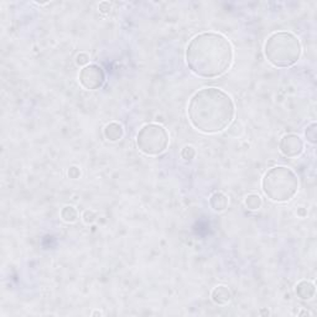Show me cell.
I'll use <instances>...</instances> for the list:
<instances>
[{
	"mask_svg": "<svg viewBox=\"0 0 317 317\" xmlns=\"http://www.w3.org/2000/svg\"><path fill=\"white\" fill-rule=\"evenodd\" d=\"M124 135V129L123 126L119 123L116 122H112L104 128V136L109 142H118L123 138Z\"/></svg>",
	"mask_w": 317,
	"mask_h": 317,
	"instance_id": "cell-10",
	"label": "cell"
},
{
	"mask_svg": "<svg viewBox=\"0 0 317 317\" xmlns=\"http://www.w3.org/2000/svg\"><path fill=\"white\" fill-rule=\"evenodd\" d=\"M305 136H306V139H308V142H310L311 144H316V142H317L316 123H311L310 126H308V128H306Z\"/></svg>",
	"mask_w": 317,
	"mask_h": 317,
	"instance_id": "cell-14",
	"label": "cell"
},
{
	"mask_svg": "<svg viewBox=\"0 0 317 317\" xmlns=\"http://www.w3.org/2000/svg\"><path fill=\"white\" fill-rule=\"evenodd\" d=\"M187 114L194 129L204 134H216L230 126L236 116V106L224 90L202 88L190 100Z\"/></svg>",
	"mask_w": 317,
	"mask_h": 317,
	"instance_id": "cell-2",
	"label": "cell"
},
{
	"mask_svg": "<svg viewBox=\"0 0 317 317\" xmlns=\"http://www.w3.org/2000/svg\"><path fill=\"white\" fill-rule=\"evenodd\" d=\"M170 136L162 126L146 124L140 129L136 135L138 149L148 156H158L162 154L168 146Z\"/></svg>",
	"mask_w": 317,
	"mask_h": 317,
	"instance_id": "cell-5",
	"label": "cell"
},
{
	"mask_svg": "<svg viewBox=\"0 0 317 317\" xmlns=\"http://www.w3.org/2000/svg\"><path fill=\"white\" fill-rule=\"evenodd\" d=\"M244 204H246V208L248 210H250V211H256V210L260 208L263 201H262V197L259 196V194H250L246 197V201H244Z\"/></svg>",
	"mask_w": 317,
	"mask_h": 317,
	"instance_id": "cell-12",
	"label": "cell"
},
{
	"mask_svg": "<svg viewBox=\"0 0 317 317\" xmlns=\"http://www.w3.org/2000/svg\"><path fill=\"white\" fill-rule=\"evenodd\" d=\"M194 155H196V152H194V149L192 146H185L182 149V152H181V156H182V158H185V160H191V158H194Z\"/></svg>",
	"mask_w": 317,
	"mask_h": 317,
	"instance_id": "cell-15",
	"label": "cell"
},
{
	"mask_svg": "<svg viewBox=\"0 0 317 317\" xmlns=\"http://www.w3.org/2000/svg\"><path fill=\"white\" fill-rule=\"evenodd\" d=\"M264 54L268 61L275 67H290L300 60V40L286 31L274 32L265 41Z\"/></svg>",
	"mask_w": 317,
	"mask_h": 317,
	"instance_id": "cell-3",
	"label": "cell"
},
{
	"mask_svg": "<svg viewBox=\"0 0 317 317\" xmlns=\"http://www.w3.org/2000/svg\"><path fill=\"white\" fill-rule=\"evenodd\" d=\"M76 62L77 64H80V66H87L88 62H90V56L84 52H80L78 56H77Z\"/></svg>",
	"mask_w": 317,
	"mask_h": 317,
	"instance_id": "cell-16",
	"label": "cell"
},
{
	"mask_svg": "<svg viewBox=\"0 0 317 317\" xmlns=\"http://www.w3.org/2000/svg\"><path fill=\"white\" fill-rule=\"evenodd\" d=\"M211 298L213 302L217 304V305H227L232 300V294H230V291L227 286L220 285V286L213 289Z\"/></svg>",
	"mask_w": 317,
	"mask_h": 317,
	"instance_id": "cell-8",
	"label": "cell"
},
{
	"mask_svg": "<svg viewBox=\"0 0 317 317\" xmlns=\"http://www.w3.org/2000/svg\"><path fill=\"white\" fill-rule=\"evenodd\" d=\"M80 175V171L78 170V168H76V166H72V168L68 170V176L71 178H77Z\"/></svg>",
	"mask_w": 317,
	"mask_h": 317,
	"instance_id": "cell-17",
	"label": "cell"
},
{
	"mask_svg": "<svg viewBox=\"0 0 317 317\" xmlns=\"http://www.w3.org/2000/svg\"><path fill=\"white\" fill-rule=\"evenodd\" d=\"M296 295L298 296L302 300H311V298L315 296L316 289H315V284H312L311 282H300L298 285H296L295 289Z\"/></svg>",
	"mask_w": 317,
	"mask_h": 317,
	"instance_id": "cell-9",
	"label": "cell"
},
{
	"mask_svg": "<svg viewBox=\"0 0 317 317\" xmlns=\"http://www.w3.org/2000/svg\"><path fill=\"white\" fill-rule=\"evenodd\" d=\"M80 83L84 90H100L104 84L106 76L103 70L97 64H87L83 67L78 76Z\"/></svg>",
	"mask_w": 317,
	"mask_h": 317,
	"instance_id": "cell-6",
	"label": "cell"
},
{
	"mask_svg": "<svg viewBox=\"0 0 317 317\" xmlns=\"http://www.w3.org/2000/svg\"><path fill=\"white\" fill-rule=\"evenodd\" d=\"M210 204H211L212 210L216 212L224 211L228 207V197L222 192H216L210 198Z\"/></svg>",
	"mask_w": 317,
	"mask_h": 317,
	"instance_id": "cell-11",
	"label": "cell"
},
{
	"mask_svg": "<svg viewBox=\"0 0 317 317\" xmlns=\"http://www.w3.org/2000/svg\"><path fill=\"white\" fill-rule=\"evenodd\" d=\"M186 62L196 76L217 78L232 66V44L220 34H198L187 45Z\"/></svg>",
	"mask_w": 317,
	"mask_h": 317,
	"instance_id": "cell-1",
	"label": "cell"
},
{
	"mask_svg": "<svg viewBox=\"0 0 317 317\" xmlns=\"http://www.w3.org/2000/svg\"><path fill=\"white\" fill-rule=\"evenodd\" d=\"M282 154L286 158H296L302 154L304 142L298 135L286 134L282 138L279 144Z\"/></svg>",
	"mask_w": 317,
	"mask_h": 317,
	"instance_id": "cell-7",
	"label": "cell"
},
{
	"mask_svg": "<svg viewBox=\"0 0 317 317\" xmlns=\"http://www.w3.org/2000/svg\"><path fill=\"white\" fill-rule=\"evenodd\" d=\"M262 188L265 196L272 201L288 202L298 194V178L296 174L285 166H275L265 172L262 180Z\"/></svg>",
	"mask_w": 317,
	"mask_h": 317,
	"instance_id": "cell-4",
	"label": "cell"
},
{
	"mask_svg": "<svg viewBox=\"0 0 317 317\" xmlns=\"http://www.w3.org/2000/svg\"><path fill=\"white\" fill-rule=\"evenodd\" d=\"M61 217H62V220H64V222L74 223V222H76L77 218H78V212H77V210L74 208V207L66 206L62 208Z\"/></svg>",
	"mask_w": 317,
	"mask_h": 317,
	"instance_id": "cell-13",
	"label": "cell"
}]
</instances>
